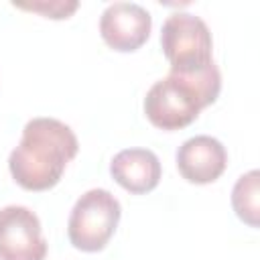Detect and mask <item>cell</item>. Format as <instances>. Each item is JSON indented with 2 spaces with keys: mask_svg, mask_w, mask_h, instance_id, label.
I'll use <instances>...</instances> for the list:
<instances>
[{
  "mask_svg": "<svg viewBox=\"0 0 260 260\" xmlns=\"http://www.w3.org/2000/svg\"><path fill=\"white\" fill-rule=\"evenodd\" d=\"M160 47L171 63V75H193L213 65L211 32L191 12H173L160 30Z\"/></svg>",
  "mask_w": 260,
  "mask_h": 260,
  "instance_id": "obj_3",
  "label": "cell"
},
{
  "mask_svg": "<svg viewBox=\"0 0 260 260\" xmlns=\"http://www.w3.org/2000/svg\"><path fill=\"white\" fill-rule=\"evenodd\" d=\"M152 18L136 2H112L100 18L102 39L116 51H136L150 35Z\"/></svg>",
  "mask_w": 260,
  "mask_h": 260,
  "instance_id": "obj_6",
  "label": "cell"
},
{
  "mask_svg": "<svg viewBox=\"0 0 260 260\" xmlns=\"http://www.w3.org/2000/svg\"><path fill=\"white\" fill-rule=\"evenodd\" d=\"M73 130L57 118H32L22 128L8 167L14 181L28 191H45L59 183L67 162L77 154Z\"/></svg>",
  "mask_w": 260,
  "mask_h": 260,
  "instance_id": "obj_1",
  "label": "cell"
},
{
  "mask_svg": "<svg viewBox=\"0 0 260 260\" xmlns=\"http://www.w3.org/2000/svg\"><path fill=\"white\" fill-rule=\"evenodd\" d=\"M110 173L130 193H148L160 181V160L148 148H124L112 162Z\"/></svg>",
  "mask_w": 260,
  "mask_h": 260,
  "instance_id": "obj_8",
  "label": "cell"
},
{
  "mask_svg": "<svg viewBox=\"0 0 260 260\" xmlns=\"http://www.w3.org/2000/svg\"><path fill=\"white\" fill-rule=\"evenodd\" d=\"M221 89V75L213 63L201 73L167 75L150 85L144 98L146 118L162 130H179L189 126L199 112L213 104Z\"/></svg>",
  "mask_w": 260,
  "mask_h": 260,
  "instance_id": "obj_2",
  "label": "cell"
},
{
  "mask_svg": "<svg viewBox=\"0 0 260 260\" xmlns=\"http://www.w3.org/2000/svg\"><path fill=\"white\" fill-rule=\"evenodd\" d=\"M14 6L18 8H24V10H32V12H41L45 16H51V18H67L77 6L79 2L77 0H53V2H47V0H37V2H12Z\"/></svg>",
  "mask_w": 260,
  "mask_h": 260,
  "instance_id": "obj_10",
  "label": "cell"
},
{
  "mask_svg": "<svg viewBox=\"0 0 260 260\" xmlns=\"http://www.w3.org/2000/svg\"><path fill=\"white\" fill-rule=\"evenodd\" d=\"M258 177H260V173L256 169L248 171L246 175H242L236 181L234 191H232V205H234L236 215L242 221H246L248 225H252V228H258V213H260Z\"/></svg>",
  "mask_w": 260,
  "mask_h": 260,
  "instance_id": "obj_9",
  "label": "cell"
},
{
  "mask_svg": "<svg viewBox=\"0 0 260 260\" xmlns=\"http://www.w3.org/2000/svg\"><path fill=\"white\" fill-rule=\"evenodd\" d=\"M120 213V201L108 189H89L71 209L67 223L71 244L83 252L102 250L114 236Z\"/></svg>",
  "mask_w": 260,
  "mask_h": 260,
  "instance_id": "obj_4",
  "label": "cell"
},
{
  "mask_svg": "<svg viewBox=\"0 0 260 260\" xmlns=\"http://www.w3.org/2000/svg\"><path fill=\"white\" fill-rule=\"evenodd\" d=\"M0 252L8 260H45L47 240L35 211L22 205L0 209Z\"/></svg>",
  "mask_w": 260,
  "mask_h": 260,
  "instance_id": "obj_5",
  "label": "cell"
},
{
  "mask_svg": "<svg viewBox=\"0 0 260 260\" xmlns=\"http://www.w3.org/2000/svg\"><path fill=\"white\" fill-rule=\"evenodd\" d=\"M225 165L228 152L223 144L207 134H199L185 140L177 150L179 173L189 183H211L225 171Z\"/></svg>",
  "mask_w": 260,
  "mask_h": 260,
  "instance_id": "obj_7",
  "label": "cell"
},
{
  "mask_svg": "<svg viewBox=\"0 0 260 260\" xmlns=\"http://www.w3.org/2000/svg\"><path fill=\"white\" fill-rule=\"evenodd\" d=\"M0 260H8V258H6V256H2V252H0Z\"/></svg>",
  "mask_w": 260,
  "mask_h": 260,
  "instance_id": "obj_11",
  "label": "cell"
}]
</instances>
